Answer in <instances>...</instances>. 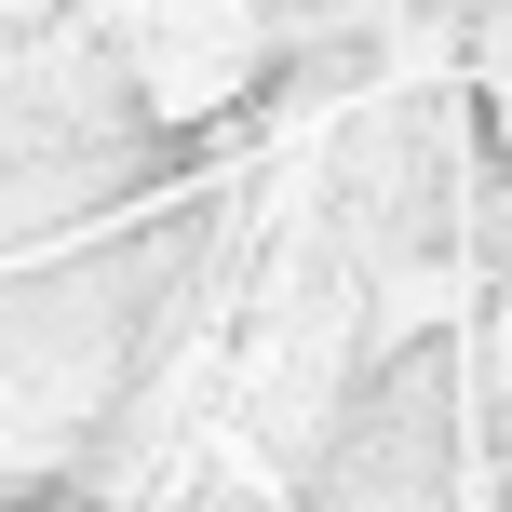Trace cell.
<instances>
[{
  "label": "cell",
  "instance_id": "6da1fadb",
  "mask_svg": "<svg viewBox=\"0 0 512 512\" xmlns=\"http://www.w3.org/2000/svg\"><path fill=\"white\" fill-rule=\"evenodd\" d=\"M297 512H472V472H459V351L418 337L391 351L378 378L351 391L324 472L297 486Z\"/></svg>",
  "mask_w": 512,
  "mask_h": 512
},
{
  "label": "cell",
  "instance_id": "7a4b0ae2",
  "mask_svg": "<svg viewBox=\"0 0 512 512\" xmlns=\"http://www.w3.org/2000/svg\"><path fill=\"white\" fill-rule=\"evenodd\" d=\"M486 512H512V391H499V418H486Z\"/></svg>",
  "mask_w": 512,
  "mask_h": 512
}]
</instances>
